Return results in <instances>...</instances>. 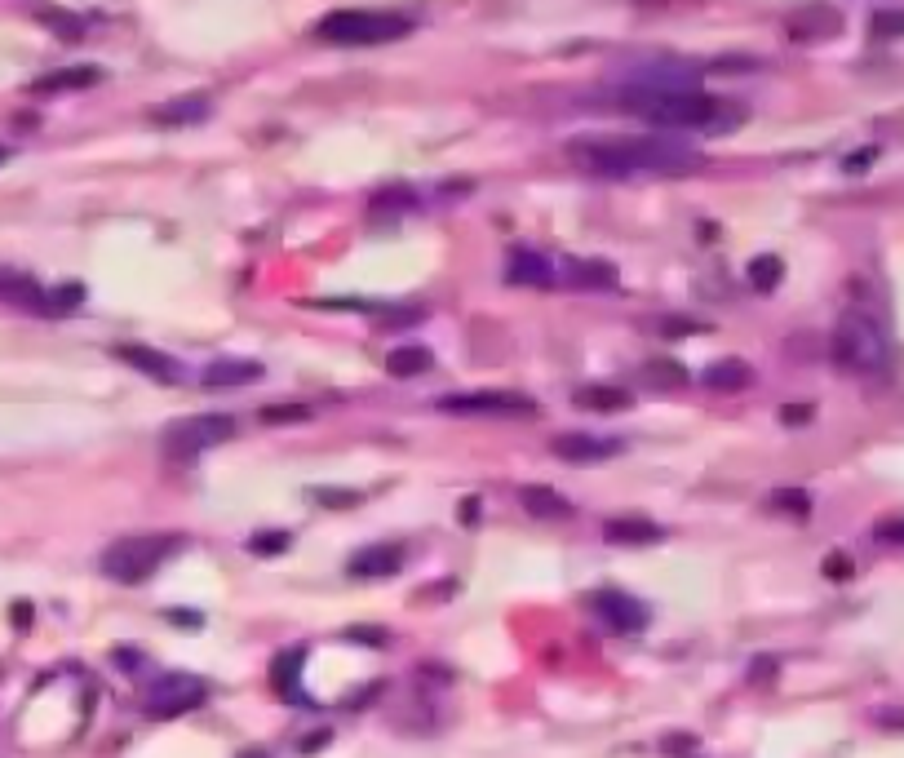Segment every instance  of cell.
I'll list each match as a JSON object with an SVG mask.
<instances>
[{"label":"cell","instance_id":"cell-1","mask_svg":"<svg viewBox=\"0 0 904 758\" xmlns=\"http://www.w3.org/2000/svg\"><path fill=\"white\" fill-rule=\"evenodd\" d=\"M568 156L599 178H683L705 165L701 151L665 138H577Z\"/></svg>","mask_w":904,"mask_h":758},{"label":"cell","instance_id":"cell-2","mask_svg":"<svg viewBox=\"0 0 904 758\" xmlns=\"http://www.w3.org/2000/svg\"><path fill=\"white\" fill-rule=\"evenodd\" d=\"M625 111L643 116L656 129H705V133H727L732 125H741L745 111L727 107L701 89H621Z\"/></svg>","mask_w":904,"mask_h":758},{"label":"cell","instance_id":"cell-3","mask_svg":"<svg viewBox=\"0 0 904 758\" xmlns=\"http://www.w3.org/2000/svg\"><path fill=\"white\" fill-rule=\"evenodd\" d=\"M178 550H182V537H173V532H142V537L111 541V546L102 550L98 568L107 572L111 581H120V586H142V581L156 577L160 563L173 559Z\"/></svg>","mask_w":904,"mask_h":758},{"label":"cell","instance_id":"cell-4","mask_svg":"<svg viewBox=\"0 0 904 758\" xmlns=\"http://www.w3.org/2000/svg\"><path fill=\"white\" fill-rule=\"evenodd\" d=\"M829 351H834L838 368L860 373V377H878V373H887V364H891V346H887L882 324L873 320V315H860V311H851L838 320Z\"/></svg>","mask_w":904,"mask_h":758},{"label":"cell","instance_id":"cell-5","mask_svg":"<svg viewBox=\"0 0 904 758\" xmlns=\"http://www.w3.org/2000/svg\"><path fill=\"white\" fill-rule=\"evenodd\" d=\"M413 32L404 14H377V9H337L315 23V36L324 45H390V40H404Z\"/></svg>","mask_w":904,"mask_h":758},{"label":"cell","instance_id":"cell-6","mask_svg":"<svg viewBox=\"0 0 904 758\" xmlns=\"http://www.w3.org/2000/svg\"><path fill=\"white\" fill-rule=\"evenodd\" d=\"M235 430H240V422L231 413H200V417H187V422H173L164 430V457L169 462H191V457L235 439Z\"/></svg>","mask_w":904,"mask_h":758},{"label":"cell","instance_id":"cell-7","mask_svg":"<svg viewBox=\"0 0 904 758\" xmlns=\"http://www.w3.org/2000/svg\"><path fill=\"white\" fill-rule=\"evenodd\" d=\"M204 696H209V683L195 679V674H164L142 696V710L151 719H178V714H191L195 705H204Z\"/></svg>","mask_w":904,"mask_h":758},{"label":"cell","instance_id":"cell-8","mask_svg":"<svg viewBox=\"0 0 904 758\" xmlns=\"http://www.w3.org/2000/svg\"><path fill=\"white\" fill-rule=\"evenodd\" d=\"M439 413H457V417H537V404L528 395H510V391H470V395H444L435 399Z\"/></svg>","mask_w":904,"mask_h":758},{"label":"cell","instance_id":"cell-9","mask_svg":"<svg viewBox=\"0 0 904 758\" xmlns=\"http://www.w3.org/2000/svg\"><path fill=\"white\" fill-rule=\"evenodd\" d=\"M590 608H594V617H599L608 630H616V634H643L647 621H652L647 603L634 599V594H625V590H599V594H590Z\"/></svg>","mask_w":904,"mask_h":758},{"label":"cell","instance_id":"cell-10","mask_svg":"<svg viewBox=\"0 0 904 758\" xmlns=\"http://www.w3.org/2000/svg\"><path fill=\"white\" fill-rule=\"evenodd\" d=\"M621 439H612V435H585V430H568V435H559L550 444V453L554 457H563V462H577V466H585V462H608V457H621Z\"/></svg>","mask_w":904,"mask_h":758},{"label":"cell","instance_id":"cell-11","mask_svg":"<svg viewBox=\"0 0 904 758\" xmlns=\"http://www.w3.org/2000/svg\"><path fill=\"white\" fill-rule=\"evenodd\" d=\"M404 568V550L390 546V541H373V546L355 550L351 559H346V572L359 581H377V577H395V572Z\"/></svg>","mask_w":904,"mask_h":758},{"label":"cell","instance_id":"cell-12","mask_svg":"<svg viewBox=\"0 0 904 758\" xmlns=\"http://www.w3.org/2000/svg\"><path fill=\"white\" fill-rule=\"evenodd\" d=\"M559 280V266L532 249H515L506 262V284H523V289H550Z\"/></svg>","mask_w":904,"mask_h":758},{"label":"cell","instance_id":"cell-13","mask_svg":"<svg viewBox=\"0 0 904 758\" xmlns=\"http://www.w3.org/2000/svg\"><path fill=\"white\" fill-rule=\"evenodd\" d=\"M563 280L572 284V289H590V293H603V289H616V266L608 258H568L563 262Z\"/></svg>","mask_w":904,"mask_h":758},{"label":"cell","instance_id":"cell-14","mask_svg":"<svg viewBox=\"0 0 904 758\" xmlns=\"http://www.w3.org/2000/svg\"><path fill=\"white\" fill-rule=\"evenodd\" d=\"M842 32V14L838 9H829V5H807V9H798L794 18H789V36L794 40H829V36H838Z\"/></svg>","mask_w":904,"mask_h":758},{"label":"cell","instance_id":"cell-15","mask_svg":"<svg viewBox=\"0 0 904 758\" xmlns=\"http://www.w3.org/2000/svg\"><path fill=\"white\" fill-rule=\"evenodd\" d=\"M116 355L125 364H133L138 373H147V377H156V382H178L182 377V368H178V360H169L164 351H151V346H142V342H120L116 346Z\"/></svg>","mask_w":904,"mask_h":758},{"label":"cell","instance_id":"cell-16","mask_svg":"<svg viewBox=\"0 0 904 758\" xmlns=\"http://www.w3.org/2000/svg\"><path fill=\"white\" fill-rule=\"evenodd\" d=\"M266 373V368L258 360H235V355H226V360H213L209 368H204L200 382L209 386V391H226V386H249L258 382V377Z\"/></svg>","mask_w":904,"mask_h":758},{"label":"cell","instance_id":"cell-17","mask_svg":"<svg viewBox=\"0 0 904 758\" xmlns=\"http://www.w3.org/2000/svg\"><path fill=\"white\" fill-rule=\"evenodd\" d=\"M45 293H49V289H40V284L32 280V275H23V271H9V266H0V302L23 306V311L45 315Z\"/></svg>","mask_w":904,"mask_h":758},{"label":"cell","instance_id":"cell-18","mask_svg":"<svg viewBox=\"0 0 904 758\" xmlns=\"http://www.w3.org/2000/svg\"><path fill=\"white\" fill-rule=\"evenodd\" d=\"M603 541L608 546H656V541H665V528L652 524V519H608L603 524Z\"/></svg>","mask_w":904,"mask_h":758},{"label":"cell","instance_id":"cell-19","mask_svg":"<svg viewBox=\"0 0 904 758\" xmlns=\"http://www.w3.org/2000/svg\"><path fill=\"white\" fill-rule=\"evenodd\" d=\"M209 98L204 94H187V98H173V102H160V107H151V120L156 125H169V129H182V125H200V120H209Z\"/></svg>","mask_w":904,"mask_h":758},{"label":"cell","instance_id":"cell-20","mask_svg":"<svg viewBox=\"0 0 904 758\" xmlns=\"http://www.w3.org/2000/svg\"><path fill=\"white\" fill-rule=\"evenodd\" d=\"M519 506L528 510V515H537V519H568L572 515V501L563 493H554V488H546V484L519 488Z\"/></svg>","mask_w":904,"mask_h":758},{"label":"cell","instance_id":"cell-21","mask_svg":"<svg viewBox=\"0 0 904 758\" xmlns=\"http://www.w3.org/2000/svg\"><path fill=\"white\" fill-rule=\"evenodd\" d=\"M102 71L98 67H63V71H49L32 85V94H71V89H89L98 85Z\"/></svg>","mask_w":904,"mask_h":758},{"label":"cell","instance_id":"cell-22","mask_svg":"<svg viewBox=\"0 0 904 758\" xmlns=\"http://www.w3.org/2000/svg\"><path fill=\"white\" fill-rule=\"evenodd\" d=\"M572 399H577V408H585V413H625V408L634 404L625 386H581Z\"/></svg>","mask_w":904,"mask_h":758},{"label":"cell","instance_id":"cell-23","mask_svg":"<svg viewBox=\"0 0 904 758\" xmlns=\"http://www.w3.org/2000/svg\"><path fill=\"white\" fill-rule=\"evenodd\" d=\"M701 382L710 386V391H745V386L754 382V368L745 360H714L701 373Z\"/></svg>","mask_w":904,"mask_h":758},{"label":"cell","instance_id":"cell-24","mask_svg":"<svg viewBox=\"0 0 904 758\" xmlns=\"http://www.w3.org/2000/svg\"><path fill=\"white\" fill-rule=\"evenodd\" d=\"M413 209H417V191H408V187H382L368 200L373 218H404V213H413Z\"/></svg>","mask_w":904,"mask_h":758},{"label":"cell","instance_id":"cell-25","mask_svg":"<svg viewBox=\"0 0 904 758\" xmlns=\"http://www.w3.org/2000/svg\"><path fill=\"white\" fill-rule=\"evenodd\" d=\"M745 280L754 293H772V289H780V280H785V262H780L776 253H758V258L745 266Z\"/></svg>","mask_w":904,"mask_h":758},{"label":"cell","instance_id":"cell-26","mask_svg":"<svg viewBox=\"0 0 904 758\" xmlns=\"http://www.w3.org/2000/svg\"><path fill=\"white\" fill-rule=\"evenodd\" d=\"M430 364H435V355H430L426 346H399V351L386 355V373L390 377H421Z\"/></svg>","mask_w":904,"mask_h":758},{"label":"cell","instance_id":"cell-27","mask_svg":"<svg viewBox=\"0 0 904 758\" xmlns=\"http://www.w3.org/2000/svg\"><path fill=\"white\" fill-rule=\"evenodd\" d=\"M639 377L652 391H678V386H687V368L678 360H647L639 368Z\"/></svg>","mask_w":904,"mask_h":758},{"label":"cell","instance_id":"cell-28","mask_svg":"<svg viewBox=\"0 0 904 758\" xmlns=\"http://www.w3.org/2000/svg\"><path fill=\"white\" fill-rule=\"evenodd\" d=\"M302 657H306V652L293 648V652H284V657L271 665V679H275V688H280L284 701H302V692H297V670H302Z\"/></svg>","mask_w":904,"mask_h":758},{"label":"cell","instance_id":"cell-29","mask_svg":"<svg viewBox=\"0 0 904 758\" xmlns=\"http://www.w3.org/2000/svg\"><path fill=\"white\" fill-rule=\"evenodd\" d=\"M763 506L776 510V515L807 519V515H811V493H803V488H776V493H767Z\"/></svg>","mask_w":904,"mask_h":758},{"label":"cell","instance_id":"cell-30","mask_svg":"<svg viewBox=\"0 0 904 758\" xmlns=\"http://www.w3.org/2000/svg\"><path fill=\"white\" fill-rule=\"evenodd\" d=\"M85 302V284H58L45 293V315H67Z\"/></svg>","mask_w":904,"mask_h":758},{"label":"cell","instance_id":"cell-31","mask_svg":"<svg viewBox=\"0 0 904 758\" xmlns=\"http://www.w3.org/2000/svg\"><path fill=\"white\" fill-rule=\"evenodd\" d=\"M262 422L266 426H289V422H311V404H266L262 408Z\"/></svg>","mask_w":904,"mask_h":758},{"label":"cell","instance_id":"cell-32","mask_svg":"<svg viewBox=\"0 0 904 758\" xmlns=\"http://www.w3.org/2000/svg\"><path fill=\"white\" fill-rule=\"evenodd\" d=\"M869 32H873V40H896V36H904V9H882V14H873Z\"/></svg>","mask_w":904,"mask_h":758},{"label":"cell","instance_id":"cell-33","mask_svg":"<svg viewBox=\"0 0 904 758\" xmlns=\"http://www.w3.org/2000/svg\"><path fill=\"white\" fill-rule=\"evenodd\" d=\"M289 532L284 528H275V532H253L249 537V550L253 555H284V550H289Z\"/></svg>","mask_w":904,"mask_h":758},{"label":"cell","instance_id":"cell-34","mask_svg":"<svg viewBox=\"0 0 904 758\" xmlns=\"http://www.w3.org/2000/svg\"><path fill=\"white\" fill-rule=\"evenodd\" d=\"M311 497L320 501V506H328V510H351V506H359L355 488H311Z\"/></svg>","mask_w":904,"mask_h":758},{"label":"cell","instance_id":"cell-35","mask_svg":"<svg viewBox=\"0 0 904 758\" xmlns=\"http://www.w3.org/2000/svg\"><path fill=\"white\" fill-rule=\"evenodd\" d=\"M820 572H825L829 581H851V572H856V563H851L842 550H834V555H825V563H820Z\"/></svg>","mask_w":904,"mask_h":758},{"label":"cell","instance_id":"cell-36","mask_svg":"<svg viewBox=\"0 0 904 758\" xmlns=\"http://www.w3.org/2000/svg\"><path fill=\"white\" fill-rule=\"evenodd\" d=\"M346 639H351V643H368V648H386L390 634L377 630V626H351V630H346Z\"/></svg>","mask_w":904,"mask_h":758},{"label":"cell","instance_id":"cell-37","mask_svg":"<svg viewBox=\"0 0 904 758\" xmlns=\"http://www.w3.org/2000/svg\"><path fill=\"white\" fill-rule=\"evenodd\" d=\"M873 537H878L882 546H904V519H882V524H873Z\"/></svg>","mask_w":904,"mask_h":758},{"label":"cell","instance_id":"cell-38","mask_svg":"<svg viewBox=\"0 0 904 758\" xmlns=\"http://www.w3.org/2000/svg\"><path fill=\"white\" fill-rule=\"evenodd\" d=\"M811 417H816V408H811V404H780V422H785V426H807Z\"/></svg>","mask_w":904,"mask_h":758},{"label":"cell","instance_id":"cell-39","mask_svg":"<svg viewBox=\"0 0 904 758\" xmlns=\"http://www.w3.org/2000/svg\"><path fill=\"white\" fill-rule=\"evenodd\" d=\"M696 329L705 333V324L683 320V315H665V320H661V333H670V337H687V333H696Z\"/></svg>","mask_w":904,"mask_h":758},{"label":"cell","instance_id":"cell-40","mask_svg":"<svg viewBox=\"0 0 904 758\" xmlns=\"http://www.w3.org/2000/svg\"><path fill=\"white\" fill-rule=\"evenodd\" d=\"M873 160H878V147H865V151H856V156L842 160V169H847V173H860V169H869Z\"/></svg>","mask_w":904,"mask_h":758},{"label":"cell","instance_id":"cell-41","mask_svg":"<svg viewBox=\"0 0 904 758\" xmlns=\"http://www.w3.org/2000/svg\"><path fill=\"white\" fill-rule=\"evenodd\" d=\"M169 621H178V626H200V617H191V612H187V608L169 612Z\"/></svg>","mask_w":904,"mask_h":758},{"label":"cell","instance_id":"cell-42","mask_svg":"<svg viewBox=\"0 0 904 758\" xmlns=\"http://www.w3.org/2000/svg\"><path fill=\"white\" fill-rule=\"evenodd\" d=\"M324 741H328V732H320V736H306V741H302V754H311V750H324Z\"/></svg>","mask_w":904,"mask_h":758},{"label":"cell","instance_id":"cell-43","mask_svg":"<svg viewBox=\"0 0 904 758\" xmlns=\"http://www.w3.org/2000/svg\"><path fill=\"white\" fill-rule=\"evenodd\" d=\"M767 674H776V661H758L754 665V679H767Z\"/></svg>","mask_w":904,"mask_h":758},{"label":"cell","instance_id":"cell-44","mask_svg":"<svg viewBox=\"0 0 904 758\" xmlns=\"http://www.w3.org/2000/svg\"><path fill=\"white\" fill-rule=\"evenodd\" d=\"M878 723H882V727H904V714H882Z\"/></svg>","mask_w":904,"mask_h":758},{"label":"cell","instance_id":"cell-45","mask_svg":"<svg viewBox=\"0 0 904 758\" xmlns=\"http://www.w3.org/2000/svg\"><path fill=\"white\" fill-rule=\"evenodd\" d=\"M240 758H266V750H244Z\"/></svg>","mask_w":904,"mask_h":758},{"label":"cell","instance_id":"cell-46","mask_svg":"<svg viewBox=\"0 0 904 758\" xmlns=\"http://www.w3.org/2000/svg\"><path fill=\"white\" fill-rule=\"evenodd\" d=\"M5 160H9V151H5V147H0V165H5Z\"/></svg>","mask_w":904,"mask_h":758}]
</instances>
